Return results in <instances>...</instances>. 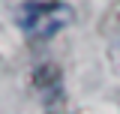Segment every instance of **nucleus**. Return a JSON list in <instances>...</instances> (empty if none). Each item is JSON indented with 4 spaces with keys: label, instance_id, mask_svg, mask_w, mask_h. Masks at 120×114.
<instances>
[{
    "label": "nucleus",
    "instance_id": "2",
    "mask_svg": "<svg viewBox=\"0 0 120 114\" xmlns=\"http://www.w3.org/2000/svg\"><path fill=\"white\" fill-rule=\"evenodd\" d=\"M33 84H36V90H42V93H48V90H57L60 87V72L54 63H42L39 69H36V75H33Z\"/></svg>",
    "mask_w": 120,
    "mask_h": 114
},
{
    "label": "nucleus",
    "instance_id": "1",
    "mask_svg": "<svg viewBox=\"0 0 120 114\" xmlns=\"http://www.w3.org/2000/svg\"><path fill=\"white\" fill-rule=\"evenodd\" d=\"M69 21H72V9L63 6V3H54V0H33V3H27L21 9V18H18L24 33L30 39H36V42L51 39Z\"/></svg>",
    "mask_w": 120,
    "mask_h": 114
}]
</instances>
